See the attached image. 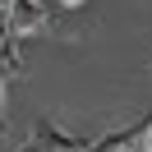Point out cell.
<instances>
[{
    "label": "cell",
    "instance_id": "8992f818",
    "mask_svg": "<svg viewBox=\"0 0 152 152\" xmlns=\"http://www.w3.org/2000/svg\"><path fill=\"white\" fill-rule=\"evenodd\" d=\"M60 5H65V10H78V5H83V0H60Z\"/></svg>",
    "mask_w": 152,
    "mask_h": 152
},
{
    "label": "cell",
    "instance_id": "5b68a950",
    "mask_svg": "<svg viewBox=\"0 0 152 152\" xmlns=\"http://www.w3.org/2000/svg\"><path fill=\"white\" fill-rule=\"evenodd\" d=\"M143 148L152 152V120H148V129H143Z\"/></svg>",
    "mask_w": 152,
    "mask_h": 152
},
{
    "label": "cell",
    "instance_id": "6da1fadb",
    "mask_svg": "<svg viewBox=\"0 0 152 152\" xmlns=\"http://www.w3.org/2000/svg\"><path fill=\"white\" fill-rule=\"evenodd\" d=\"M19 152H88V138H74V134H60L51 120L32 124V138L23 143Z\"/></svg>",
    "mask_w": 152,
    "mask_h": 152
},
{
    "label": "cell",
    "instance_id": "3957f363",
    "mask_svg": "<svg viewBox=\"0 0 152 152\" xmlns=\"http://www.w3.org/2000/svg\"><path fill=\"white\" fill-rule=\"evenodd\" d=\"M134 138H143V134H134V129H115V134H106V138H97L88 152H120L124 143H134Z\"/></svg>",
    "mask_w": 152,
    "mask_h": 152
},
{
    "label": "cell",
    "instance_id": "52a82bcc",
    "mask_svg": "<svg viewBox=\"0 0 152 152\" xmlns=\"http://www.w3.org/2000/svg\"><path fill=\"white\" fill-rule=\"evenodd\" d=\"M0 14H10V0H0Z\"/></svg>",
    "mask_w": 152,
    "mask_h": 152
},
{
    "label": "cell",
    "instance_id": "277c9868",
    "mask_svg": "<svg viewBox=\"0 0 152 152\" xmlns=\"http://www.w3.org/2000/svg\"><path fill=\"white\" fill-rule=\"evenodd\" d=\"M120 152H148V148H143V138H134V143H124Z\"/></svg>",
    "mask_w": 152,
    "mask_h": 152
},
{
    "label": "cell",
    "instance_id": "7a4b0ae2",
    "mask_svg": "<svg viewBox=\"0 0 152 152\" xmlns=\"http://www.w3.org/2000/svg\"><path fill=\"white\" fill-rule=\"evenodd\" d=\"M46 28V10L42 0H10V32L14 37H32Z\"/></svg>",
    "mask_w": 152,
    "mask_h": 152
}]
</instances>
